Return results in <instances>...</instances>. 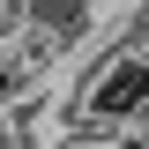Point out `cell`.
I'll return each mask as SVG.
<instances>
[{"label":"cell","mask_w":149,"mask_h":149,"mask_svg":"<svg viewBox=\"0 0 149 149\" xmlns=\"http://www.w3.org/2000/svg\"><path fill=\"white\" fill-rule=\"evenodd\" d=\"M149 112V52H119L90 90V119L119 127V119H142Z\"/></svg>","instance_id":"6da1fadb"}]
</instances>
